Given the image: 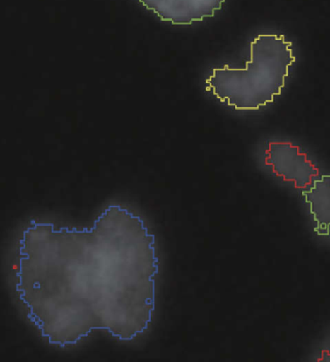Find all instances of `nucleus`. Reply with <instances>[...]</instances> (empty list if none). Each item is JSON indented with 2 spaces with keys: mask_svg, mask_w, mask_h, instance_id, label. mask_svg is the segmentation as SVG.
<instances>
[{
  "mask_svg": "<svg viewBox=\"0 0 330 362\" xmlns=\"http://www.w3.org/2000/svg\"><path fill=\"white\" fill-rule=\"evenodd\" d=\"M19 256L16 291L52 345H75L95 329L132 341L153 321L155 237L126 207H107L82 230L33 220Z\"/></svg>",
  "mask_w": 330,
  "mask_h": 362,
  "instance_id": "f257e3e1",
  "label": "nucleus"
},
{
  "mask_svg": "<svg viewBox=\"0 0 330 362\" xmlns=\"http://www.w3.org/2000/svg\"><path fill=\"white\" fill-rule=\"evenodd\" d=\"M295 62L292 42L278 34H260L250 45L244 68H216L206 90L240 111H254L272 103L285 88Z\"/></svg>",
  "mask_w": 330,
  "mask_h": 362,
  "instance_id": "f03ea898",
  "label": "nucleus"
},
{
  "mask_svg": "<svg viewBox=\"0 0 330 362\" xmlns=\"http://www.w3.org/2000/svg\"><path fill=\"white\" fill-rule=\"evenodd\" d=\"M264 162L266 166L271 167L277 177L287 182H293L297 189L311 186L314 178L319 175L318 168L307 156L289 141H271Z\"/></svg>",
  "mask_w": 330,
  "mask_h": 362,
  "instance_id": "7ed1b4c3",
  "label": "nucleus"
},
{
  "mask_svg": "<svg viewBox=\"0 0 330 362\" xmlns=\"http://www.w3.org/2000/svg\"><path fill=\"white\" fill-rule=\"evenodd\" d=\"M162 21L172 25H187L214 17L225 0H140Z\"/></svg>",
  "mask_w": 330,
  "mask_h": 362,
  "instance_id": "20e7f679",
  "label": "nucleus"
},
{
  "mask_svg": "<svg viewBox=\"0 0 330 362\" xmlns=\"http://www.w3.org/2000/svg\"><path fill=\"white\" fill-rule=\"evenodd\" d=\"M302 196L305 203L310 204L316 223L314 232L319 237H330V175L314 180L310 189L303 191Z\"/></svg>",
  "mask_w": 330,
  "mask_h": 362,
  "instance_id": "39448f33",
  "label": "nucleus"
},
{
  "mask_svg": "<svg viewBox=\"0 0 330 362\" xmlns=\"http://www.w3.org/2000/svg\"><path fill=\"white\" fill-rule=\"evenodd\" d=\"M319 362H330V350L322 351L321 358L318 359Z\"/></svg>",
  "mask_w": 330,
  "mask_h": 362,
  "instance_id": "423d86ee",
  "label": "nucleus"
}]
</instances>
